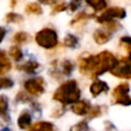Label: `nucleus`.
<instances>
[{"instance_id":"1","label":"nucleus","mask_w":131,"mask_h":131,"mask_svg":"<svg viewBox=\"0 0 131 131\" xmlns=\"http://www.w3.org/2000/svg\"><path fill=\"white\" fill-rule=\"evenodd\" d=\"M119 60L110 51H102L97 55H88L80 60V72L91 78H96L107 71H112Z\"/></svg>"},{"instance_id":"2","label":"nucleus","mask_w":131,"mask_h":131,"mask_svg":"<svg viewBox=\"0 0 131 131\" xmlns=\"http://www.w3.org/2000/svg\"><path fill=\"white\" fill-rule=\"evenodd\" d=\"M80 98V89L75 80H69L62 83L53 94V99L62 104H70L78 102Z\"/></svg>"},{"instance_id":"3","label":"nucleus","mask_w":131,"mask_h":131,"mask_svg":"<svg viewBox=\"0 0 131 131\" xmlns=\"http://www.w3.org/2000/svg\"><path fill=\"white\" fill-rule=\"evenodd\" d=\"M35 41L39 46L46 48V49H51L57 45L58 38L54 30L49 29V28H44L43 30L39 31L36 34Z\"/></svg>"},{"instance_id":"4","label":"nucleus","mask_w":131,"mask_h":131,"mask_svg":"<svg viewBox=\"0 0 131 131\" xmlns=\"http://www.w3.org/2000/svg\"><path fill=\"white\" fill-rule=\"evenodd\" d=\"M130 87L127 83H121L113 90L112 100L113 103L122 104V105H130L131 104V96L129 95Z\"/></svg>"},{"instance_id":"5","label":"nucleus","mask_w":131,"mask_h":131,"mask_svg":"<svg viewBox=\"0 0 131 131\" xmlns=\"http://www.w3.org/2000/svg\"><path fill=\"white\" fill-rule=\"evenodd\" d=\"M126 16V11L124 8L121 7H112L103 11L99 16H97L96 20L99 24H108L111 21H114L115 18L122 19Z\"/></svg>"},{"instance_id":"6","label":"nucleus","mask_w":131,"mask_h":131,"mask_svg":"<svg viewBox=\"0 0 131 131\" xmlns=\"http://www.w3.org/2000/svg\"><path fill=\"white\" fill-rule=\"evenodd\" d=\"M111 74L118 78L131 79V59L124 58L111 71Z\"/></svg>"},{"instance_id":"7","label":"nucleus","mask_w":131,"mask_h":131,"mask_svg":"<svg viewBox=\"0 0 131 131\" xmlns=\"http://www.w3.org/2000/svg\"><path fill=\"white\" fill-rule=\"evenodd\" d=\"M24 86L27 92L33 95H40L44 92V80L40 77L27 80Z\"/></svg>"},{"instance_id":"8","label":"nucleus","mask_w":131,"mask_h":131,"mask_svg":"<svg viewBox=\"0 0 131 131\" xmlns=\"http://www.w3.org/2000/svg\"><path fill=\"white\" fill-rule=\"evenodd\" d=\"M111 38H112V34L106 29H97L93 33V39L99 45L106 43Z\"/></svg>"},{"instance_id":"9","label":"nucleus","mask_w":131,"mask_h":131,"mask_svg":"<svg viewBox=\"0 0 131 131\" xmlns=\"http://www.w3.org/2000/svg\"><path fill=\"white\" fill-rule=\"evenodd\" d=\"M90 110H91V106H90L89 101H87V100L78 101V102H76V103L73 105V107H72V111H73L75 114L79 115V116H84V115H86V114H89Z\"/></svg>"},{"instance_id":"10","label":"nucleus","mask_w":131,"mask_h":131,"mask_svg":"<svg viewBox=\"0 0 131 131\" xmlns=\"http://www.w3.org/2000/svg\"><path fill=\"white\" fill-rule=\"evenodd\" d=\"M107 90H108L107 84H106L105 82L101 81V80H96V81H94V82L91 84V86H90V92H91V94H92L93 97L99 95V94L102 93V92H106Z\"/></svg>"},{"instance_id":"11","label":"nucleus","mask_w":131,"mask_h":131,"mask_svg":"<svg viewBox=\"0 0 131 131\" xmlns=\"http://www.w3.org/2000/svg\"><path fill=\"white\" fill-rule=\"evenodd\" d=\"M32 122V116L29 111H23L17 119V125L20 129H27Z\"/></svg>"},{"instance_id":"12","label":"nucleus","mask_w":131,"mask_h":131,"mask_svg":"<svg viewBox=\"0 0 131 131\" xmlns=\"http://www.w3.org/2000/svg\"><path fill=\"white\" fill-rule=\"evenodd\" d=\"M28 131H54V126L49 122H37L33 126H31Z\"/></svg>"},{"instance_id":"13","label":"nucleus","mask_w":131,"mask_h":131,"mask_svg":"<svg viewBox=\"0 0 131 131\" xmlns=\"http://www.w3.org/2000/svg\"><path fill=\"white\" fill-rule=\"evenodd\" d=\"M8 111V98L5 95H0V117L4 121H9V116L7 114Z\"/></svg>"},{"instance_id":"14","label":"nucleus","mask_w":131,"mask_h":131,"mask_svg":"<svg viewBox=\"0 0 131 131\" xmlns=\"http://www.w3.org/2000/svg\"><path fill=\"white\" fill-rule=\"evenodd\" d=\"M11 68V63L4 51H0V75L6 73Z\"/></svg>"},{"instance_id":"15","label":"nucleus","mask_w":131,"mask_h":131,"mask_svg":"<svg viewBox=\"0 0 131 131\" xmlns=\"http://www.w3.org/2000/svg\"><path fill=\"white\" fill-rule=\"evenodd\" d=\"M38 68H39V63L37 61H35V60H29L25 64H23V66L19 67V69L21 71H24L26 73H29V74L34 73Z\"/></svg>"},{"instance_id":"16","label":"nucleus","mask_w":131,"mask_h":131,"mask_svg":"<svg viewBox=\"0 0 131 131\" xmlns=\"http://www.w3.org/2000/svg\"><path fill=\"white\" fill-rule=\"evenodd\" d=\"M89 6H91L95 11L102 10L106 6V0H85Z\"/></svg>"},{"instance_id":"17","label":"nucleus","mask_w":131,"mask_h":131,"mask_svg":"<svg viewBox=\"0 0 131 131\" xmlns=\"http://www.w3.org/2000/svg\"><path fill=\"white\" fill-rule=\"evenodd\" d=\"M63 43H64V45H66L67 47L75 48V47H77L79 41H78V38H77L76 36H74V35H72V34H68V35L66 36V38H64Z\"/></svg>"},{"instance_id":"18","label":"nucleus","mask_w":131,"mask_h":131,"mask_svg":"<svg viewBox=\"0 0 131 131\" xmlns=\"http://www.w3.org/2000/svg\"><path fill=\"white\" fill-rule=\"evenodd\" d=\"M9 55L16 61H19L23 58V51L18 46H12L9 49Z\"/></svg>"},{"instance_id":"19","label":"nucleus","mask_w":131,"mask_h":131,"mask_svg":"<svg viewBox=\"0 0 131 131\" xmlns=\"http://www.w3.org/2000/svg\"><path fill=\"white\" fill-rule=\"evenodd\" d=\"M25 10L28 12V13H34V14H41L42 13V8L39 4L37 3H29Z\"/></svg>"},{"instance_id":"20","label":"nucleus","mask_w":131,"mask_h":131,"mask_svg":"<svg viewBox=\"0 0 131 131\" xmlns=\"http://www.w3.org/2000/svg\"><path fill=\"white\" fill-rule=\"evenodd\" d=\"M61 69H62V72H63L64 75L70 76L71 73H72L73 70H74V64H73V62L70 61V60H63L62 63H61Z\"/></svg>"},{"instance_id":"21","label":"nucleus","mask_w":131,"mask_h":131,"mask_svg":"<svg viewBox=\"0 0 131 131\" xmlns=\"http://www.w3.org/2000/svg\"><path fill=\"white\" fill-rule=\"evenodd\" d=\"M120 43L122 45H124L128 51V58L131 59V37H122L121 40H120Z\"/></svg>"},{"instance_id":"22","label":"nucleus","mask_w":131,"mask_h":131,"mask_svg":"<svg viewBox=\"0 0 131 131\" xmlns=\"http://www.w3.org/2000/svg\"><path fill=\"white\" fill-rule=\"evenodd\" d=\"M88 129V124H87V121L83 120L79 123H77L76 125L72 126L70 131H86Z\"/></svg>"},{"instance_id":"23","label":"nucleus","mask_w":131,"mask_h":131,"mask_svg":"<svg viewBox=\"0 0 131 131\" xmlns=\"http://www.w3.org/2000/svg\"><path fill=\"white\" fill-rule=\"evenodd\" d=\"M6 20L9 23H19L23 20V17L19 14H16L14 12H10L6 14Z\"/></svg>"},{"instance_id":"24","label":"nucleus","mask_w":131,"mask_h":131,"mask_svg":"<svg viewBox=\"0 0 131 131\" xmlns=\"http://www.w3.org/2000/svg\"><path fill=\"white\" fill-rule=\"evenodd\" d=\"M13 86V81L8 78H0V90L11 88Z\"/></svg>"},{"instance_id":"25","label":"nucleus","mask_w":131,"mask_h":131,"mask_svg":"<svg viewBox=\"0 0 131 131\" xmlns=\"http://www.w3.org/2000/svg\"><path fill=\"white\" fill-rule=\"evenodd\" d=\"M29 39V36L27 33H24V32H19V33H16L14 35V40L18 43H23V42H26L28 41Z\"/></svg>"},{"instance_id":"26","label":"nucleus","mask_w":131,"mask_h":131,"mask_svg":"<svg viewBox=\"0 0 131 131\" xmlns=\"http://www.w3.org/2000/svg\"><path fill=\"white\" fill-rule=\"evenodd\" d=\"M100 115H101V107L99 105H95L91 107L89 112V118H96V117H99Z\"/></svg>"},{"instance_id":"27","label":"nucleus","mask_w":131,"mask_h":131,"mask_svg":"<svg viewBox=\"0 0 131 131\" xmlns=\"http://www.w3.org/2000/svg\"><path fill=\"white\" fill-rule=\"evenodd\" d=\"M67 8V4L63 2V1H60V3H55L54 4V7L52 9V13H56V12H60L62 10H64Z\"/></svg>"},{"instance_id":"28","label":"nucleus","mask_w":131,"mask_h":131,"mask_svg":"<svg viewBox=\"0 0 131 131\" xmlns=\"http://www.w3.org/2000/svg\"><path fill=\"white\" fill-rule=\"evenodd\" d=\"M80 5H81V0H71L69 7L71 11H76L80 7Z\"/></svg>"},{"instance_id":"29","label":"nucleus","mask_w":131,"mask_h":131,"mask_svg":"<svg viewBox=\"0 0 131 131\" xmlns=\"http://www.w3.org/2000/svg\"><path fill=\"white\" fill-rule=\"evenodd\" d=\"M88 17H90V15L86 14L85 12H81V13H79L75 18H73L71 25H73V24H75V23H77V21H80V20H85V19L88 18Z\"/></svg>"},{"instance_id":"30","label":"nucleus","mask_w":131,"mask_h":131,"mask_svg":"<svg viewBox=\"0 0 131 131\" xmlns=\"http://www.w3.org/2000/svg\"><path fill=\"white\" fill-rule=\"evenodd\" d=\"M15 99H16L17 101L26 102V101H29V100H30V97H29L27 94H25L24 92H18V94H17V96L15 97Z\"/></svg>"},{"instance_id":"31","label":"nucleus","mask_w":131,"mask_h":131,"mask_svg":"<svg viewBox=\"0 0 131 131\" xmlns=\"http://www.w3.org/2000/svg\"><path fill=\"white\" fill-rule=\"evenodd\" d=\"M105 131H116V127L111 122H105Z\"/></svg>"},{"instance_id":"32","label":"nucleus","mask_w":131,"mask_h":131,"mask_svg":"<svg viewBox=\"0 0 131 131\" xmlns=\"http://www.w3.org/2000/svg\"><path fill=\"white\" fill-rule=\"evenodd\" d=\"M5 34H6V30H5L4 28L0 27V43H1V42H2V40L4 39Z\"/></svg>"},{"instance_id":"33","label":"nucleus","mask_w":131,"mask_h":131,"mask_svg":"<svg viewBox=\"0 0 131 131\" xmlns=\"http://www.w3.org/2000/svg\"><path fill=\"white\" fill-rule=\"evenodd\" d=\"M43 4H55L56 0H39Z\"/></svg>"}]
</instances>
